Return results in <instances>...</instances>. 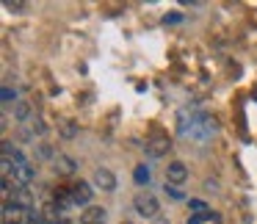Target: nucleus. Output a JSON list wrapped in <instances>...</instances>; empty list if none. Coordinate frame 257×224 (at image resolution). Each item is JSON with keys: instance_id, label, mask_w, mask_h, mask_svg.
Wrapping results in <instances>:
<instances>
[{"instance_id": "f257e3e1", "label": "nucleus", "mask_w": 257, "mask_h": 224, "mask_svg": "<svg viewBox=\"0 0 257 224\" xmlns=\"http://www.w3.org/2000/svg\"><path fill=\"white\" fill-rule=\"evenodd\" d=\"M216 119L207 117V114H194L191 117V125H185V128H180V133L183 136H191V139L196 141H207L213 133H216Z\"/></svg>"}, {"instance_id": "f03ea898", "label": "nucleus", "mask_w": 257, "mask_h": 224, "mask_svg": "<svg viewBox=\"0 0 257 224\" xmlns=\"http://www.w3.org/2000/svg\"><path fill=\"white\" fill-rule=\"evenodd\" d=\"M133 207H136V210H139L144 218H155L158 210H161L155 194H150V191H139V194H136V199H133Z\"/></svg>"}, {"instance_id": "7ed1b4c3", "label": "nucleus", "mask_w": 257, "mask_h": 224, "mask_svg": "<svg viewBox=\"0 0 257 224\" xmlns=\"http://www.w3.org/2000/svg\"><path fill=\"white\" fill-rule=\"evenodd\" d=\"M69 194H72V202H75V207H80V205H89L91 202V196H94V188H91L89 183H72L69 185Z\"/></svg>"}, {"instance_id": "20e7f679", "label": "nucleus", "mask_w": 257, "mask_h": 224, "mask_svg": "<svg viewBox=\"0 0 257 224\" xmlns=\"http://www.w3.org/2000/svg\"><path fill=\"white\" fill-rule=\"evenodd\" d=\"M185 177H188V169H185L183 161H172L166 166V183L180 185V183H185Z\"/></svg>"}, {"instance_id": "39448f33", "label": "nucleus", "mask_w": 257, "mask_h": 224, "mask_svg": "<svg viewBox=\"0 0 257 224\" xmlns=\"http://www.w3.org/2000/svg\"><path fill=\"white\" fill-rule=\"evenodd\" d=\"M6 202H14V205L23 207V210H34V194H31V188H25V185H20Z\"/></svg>"}, {"instance_id": "423d86ee", "label": "nucleus", "mask_w": 257, "mask_h": 224, "mask_svg": "<svg viewBox=\"0 0 257 224\" xmlns=\"http://www.w3.org/2000/svg\"><path fill=\"white\" fill-rule=\"evenodd\" d=\"M94 185H97V188H102V191H113V188H116V177H113L111 169L102 166V169H97V172H94Z\"/></svg>"}, {"instance_id": "0eeeda50", "label": "nucleus", "mask_w": 257, "mask_h": 224, "mask_svg": "<svg viewBox=\"0 0 257 224\" xmlns=\"http://www.w3.org/2000/svg\"><path fill=\"white\" fill-rule=\"evenodd\" d=\"M105 218H108V210L105 207H97V205L86 207V210L80 213V221L83 224H105Z\"/></svg>"}, {"instance_id": "6e6552de", "label": "nucleus", "mask_w": 257, "mask_h": 224, "mask_svg": "<svg viewBox=\"0 0 257 224\" xmlns=\"http://www.w3.org/2000/svg\"><path fill=\"white\" fill-rule=\"evenodd\" d=\"M56 172L61 174V177H72L75 172H78V161L69 155H56Z\"/></svg>"}, {"instance_id": "1a4fd4ad", "label": "nucleus", "mask_w": 257, "mask_h": 224, "mask_svg": "<svg viewBox=\"0 0 257 224\" xmlns=\"http://www.w3.org/2000/svg\"><path fill=\"white\" fill-rule=\"evenodd\" d=\"M12 174H14V180H17L20 185H28V183H34V180H36V169L31 166V163H23V166H17ZM12 174H9V177H12Z\"/></svg>"}, {"instance_id": "9d476101", "label": "nucleus", "mask_w": 257, "mask_h": 224, "mask_svg": "<svg viewBox=\"0 0 257 224\" xmlns=\"http://www.w3.org/2000/svg\"><path fill=\"white\" fill-rule=\"evenodd\" d=\"M169 139H163V136H158V139H152V141H147V152H150L152 158H161V155H166L169 152Z\"/></svg>"}, {"instance_id": "9b49d317", "label": "nucleus", "mask_w": 257, "mask_h": 224, "mask_svg": "<svg viewBox=\"0 0 257 224\" xmlns=\"http://www.w3.org/2000/svg\"><path fill=\"white\" fill-rule=\"evenodd\" d=\"M56 205H58V210H72V207H75L69 188H58L56 191Z\"/></svg>"}, {"instance_id": "f8f14e48", "label": "nucleus", "mask_w": 257, "mask_h": 224, "mask_svg": "<svg viewBox=\"0 0 257 224\" xmlns=\"http://www.w3.org/2000/svg\"><path fill=\"white\" fill-rule=\"evenodd\" d=\"M188 224H218V213L216 210H207V213H194L188 218Z\"/></svg>"}, {"instance_id": "ddd939ff", "label": "nucleus", "mask_w": 257, "mask_h": 224, "mask_svg": "<svg viewBox=\"0 0 257 224\" xmlns=\"http://www.w3.org/2000/svg\"><path fill=\"white\" fill-rule=\"evenodd\" d=\"M58 130H61L64 139H75V136H78V125H75L72 119H64V122L58 125Z\"/></svg>"}, {"instance_id": "4468645a", "label": "nucleus", "mask_w": 257, "mask_h": 224, "mask_svg": "<svg viewBox=\"0 0 257 224\" xmlns=\"http://www.w3.org/2000/svg\"><path fill=\"white\" fill-rule=\"evenodd\" d=\"M133 177H136V183H139V185H144V183H150V177H152V172H150V166H147V163H141V166H136V172H133Z\"/></svg>"}, {"instance_id": "2eb2a0df", "label": "nucleus", "mask_w": 257, "mask_h": 224, "mask_svg": "<svg viewBox=\"0 0 257 224\" xmlns=\"http://www.w3.org/2000/svg\"><path fill=\"white\" fill-rule=\"evenodd\" d=\"M14 114H17V119H20V122H25V119L31 117V108H28V102H17V111H14Z\"/></svg>"}, {"instance_id": "dca6fc26", "label": "nucleus", "mask_w": 257, "mask_h": 224, "mask_svg": "<svg viewBox=\"0 0 257 224\" xmlns=\"http://www.w3.org/2000/svg\"><path fill=\"white\" fill-rule=\"evenodd\" d=\"M3 6L12 9V12H25V9H28V3H20V0H6Z\"/></svg>"}, {"instance_id": "f3484780", "label": "nucleus", "mask_w": 257, "mask_h": 224, "mask_svg": "<svg viewBox=\"0 0 257 224\" xmlns=\"http://www.w3.org/2000/svg\"><path fill=\"white\" fill-rule=\"evenodd\" d=\"M191 210H194V213H207L210 207H207L205 202H199V199H191Z\"/></svg>"}, {"instance_id": "a211bd4d", "label": "nucleus", "mask_w": 257, "mask_h": 224, "mask_svg": "<svg viewBox=\"0 0 257 224\" xmlns=\"http://www.w3.org/2000/svg\"><path fill=\"white\" fill-rule=\"evenodd\" d=\"M166 194L174 196V199H183V191H180L177 185H172V183H166Z\"/></svg>"}, {"instance_id": "6ab92c4d", "label": "nucleus", "mask_w": 257, "mask_h": 224, "mask_svg": "<svg viewBox=\"0 0 257 224\" xmlns=\"http://www.w3.org/2000/svg\"><path fill=\"white\" fill-rule=\"evenodd\" d=\"M12 100H17V91H12L6 86V89H3V102H12Z\"/></svg>"}, {"instance_id": "aec40b11", "label": "nucleus", "mask_w": 257, "mask_h": 224, "mask_svg": "<svg viewBox=\"0 0 257 224\" xmlns=\"http://www.w3.org/2000/svg\"><path fill=\"white\" fill-rule=\"evenodd\" d=\"M45 130H47V125L42 122V119H36V122H34V133H45Z\"/></svg>"}, {"instance_id": "412c9836", "label": "nucleus", "mask_w": 257, "mask_h": 224, "mask_svg": "<svg viewBox=\"0 0 257 224\" xmlns=\"http://www.w3.org/2000/svg\"><path fill=\"white\" fill-rule=\"evenodd\" d=\"M177 20H180V14H166V17H163V23H177Z\"/></svg>"}, {"instance_id": "4be33fe9", "label": "nucleus", "mask_w": 257, "mask_h": 224, "mask_svg": "<svg viewBox=\"0 0 257 224\" xmlns=\"http://www.w3.org/2000/svg\"><path fill=\"white\" fill-rule=\"evenodd\" d=\"M39 152H42V158H50L53 155V150H50V147H45V144L39 147Z\"/></svg>"}, {"instance_id": "5701e85b", "label": "nucleus", "mask_w": 257, "mask_h": 224, "mask_svg": "<svg viewBox=\"0 0 257 224\" xmlns=\"http://www.w3.org/2000/svg\"><path fill=\"white\" fill-rule=\"evenodd\" d=\"M155 224H169V221H155Z\"/></svg>"}, {"instance_id": "b1692460", "label": "nucleus", "mask_w": 257, "mask_h": 224, "mask_svg": "<svg viewBox=\"0 0 257 224\" xmlns=\"http://www.w3.org/2000/svg\"><path fill=\"white\" fill-rule=\"evenodd\" d=\"M122 224H130V221H122Z\"/></svg>"}, {"instance_id": "393cba45", "label": "nucleus", "mask_w": 257, "mask_h": 224, "mask_svg": "<svg viewBox=\"0 0 257 224\" xmlns=\"http://www.w3.org/2000/svg\"><path fill=\"white\" fill-rule=\"evenodd\" d=\"M218 224H221V221H218Z\"/></svg>"}]
</instances>
